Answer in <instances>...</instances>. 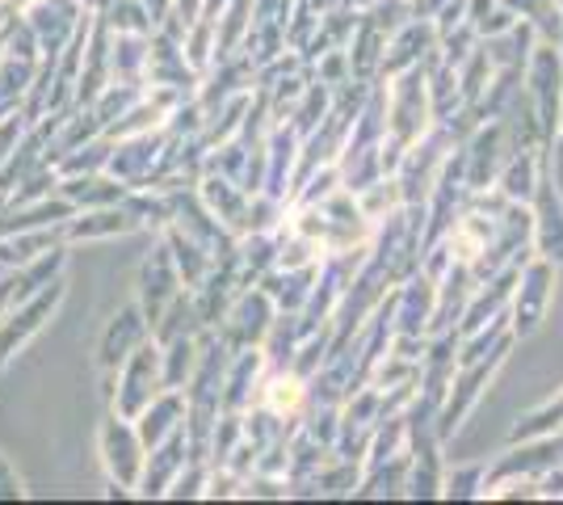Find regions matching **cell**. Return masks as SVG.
Segmentation results:
<instances>
[{
    "mask_svg": "<svg viewBox=\"0 0 563 505\" xmlns=\"http://www.w3.org/2000/svg\"><path fill=\"white\" fill-rule=\"evenodd\" d=\"M555 186H563V140H560V152H555Z\"/></svg>",
    "mask_w": 563,
    "mask_h": 505,
    "instance_id": "1",
    "label": "cell"
}]
</instances>
